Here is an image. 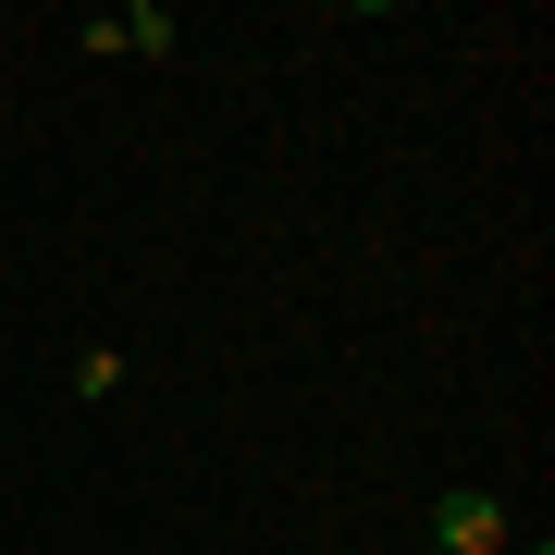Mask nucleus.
Returning <instances> with one entry per match:
<instances>
[{"instance_id":"obj_1","label":"nucleus","mask_w":555,"mask_h":555,"mask_svg":"<svg viewBox=\"0 0 555 555\" xmlns=\"http://www.w3.org/2000/svg\"><path fill=\"white\" fill-rule=\"evenodd\" d=\"M75 50H100V62L137 50V62H160V50H173V13H160V0H137V13H87V25H75Z\"/></svg>"},{"instance_id":"obj_2","label":"nucleus","mask_w":555,"mask_h":555,"mask_svg":"<svg viewBox=\"0 0 555 555\" xmlns=\"http://www.w3.org/2000/svg\"><path fill=\"white\" fill-rule=\"evenodd\" d=\"M433 543H444V555H506V506H494V494H444V506H433Z\"/></svg>"},{"instance_id":"obj_3","label":"nucleus","mask_w":555,"mask_h":555,"mask_svg":"<svg viewBox=\"0 0 555 555\" xmlns=\"http://www.w3.org/2000/svg\"><path fill=\"white\" fill-rule=\"evenodd\" d=\"M531 555H555V543H531Z\"/></svg>"}]
</instances>
